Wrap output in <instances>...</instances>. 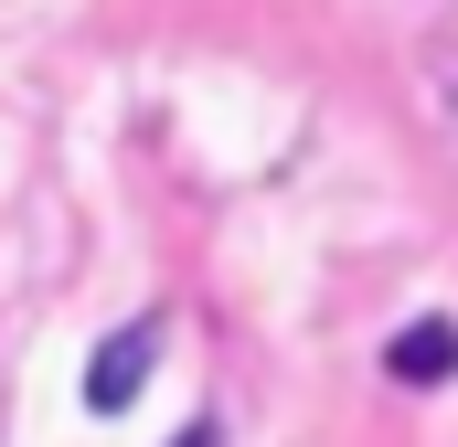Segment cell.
<instances>
[{
  "label": "cell",
  "instance_id": "cell-3",
  "mask_svg": "<svg viewBox=\"0 0 458 447\" xmlns=\"http://www.w3.org/2000/svg\"><path fill=\"white\" fill-rule=\"evenodd\" d=\"M171 447H225V426H214V416H192V426H182Z\"/></svg>",
  "mask_w": 458,
  "mask_h": 447
},
{
  "label": "cell",
  "instance_id": "cell-2",
  "mask_svg": "<svg viewBox=\"0 0 458 447\" xmlns=\"http://www.w3.org/2000/svg\"><path fill=\"white\" fill-rule=\"evenodd\" d=\"M384 373L394 384H448L458 373V320H405V331L384 341Z\"/></svg>",
  "mask_w": 458,
  "mask_h": 447
},
{
  "label": "cell",
  "instance_id": "cell-1",
  "mask_svg": "<svg viewBox=\"0 0 458 447\" xmlns=\"http://www.w3.org/2000/svg\"><path fill=\"white\" fill-rule=\"evenodd\" d=\"M160 373V320H128L117 341H97V362H86V405L117 416V405H139V384Z\"/></svg>",
  "mask_w": 458,
  "mask_h": 447
}]
</instances>
